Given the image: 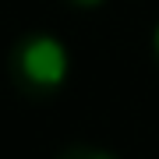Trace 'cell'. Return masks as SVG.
<instances>
[{
  "label": "cell",
  "instance_id": "obj_1",
  "mask_svg": "<svg viewBox=\"0 0 159 159\" xmlns=\"http://www.w3.org/2000/svg\"><path fill=\"white\" fill-rule=\"evenodd\" d=\"M67 46L50 32H25L7 53V78L29 99H50L67 85Z\"/></svg>",
  "mask_w": 159,
  "mask_h": 159
},
{
  "label": "cell",
  "instance_id": "obj_2",
  "mask_svg": "<svg viewBox=\"0 0 159 159\" xmlns=\"http://www.w3.org/2000/svg\"><path fill=\"white\" fill-rule=\"evenodd\" d=\"M57 159H120L113 152H106V148H99V145H89V142H71V145H64Z\"/></svg>",
  "mask_w": 159,
  "mask_h": 159
},
{
  "label": "cell",
  "instance_id": "obj_3",
  "mask_svg": "<svg viewBox=\"0 0 159 159\" xmlns=\"http://www.w3.org/2000/svg\"><path fill=\"white\" fill-rule=\"evenodd\" d=\"M64 4L78 7V11H92V7H102V4H106V0H64Z\"/></svg>",
  "mask_w": 159,
  "mask_h": 159
},
{
  "label": "cell",
  "instance_id": "obj_4",
  "mask_svg": "<svg viewBox=\"0 0 159 159\" xmlns=\"http://www.w3.org/2000/svg\"><path fill=\"white\" fill-rule=\"evenodd\" d=\"M152 53H156V64H159V25H156V32H152Z\"/></svg>",
  "mask_w": 159,
  "mask_h": 159
}]
</instances>
